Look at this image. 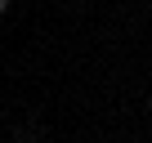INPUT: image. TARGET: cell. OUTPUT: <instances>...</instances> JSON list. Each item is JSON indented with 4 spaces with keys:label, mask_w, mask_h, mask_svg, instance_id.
<instances>
[{
    "label": "cell",
    "mask_w": 152,
    "mask_h": 143,
    "mask_svg": "<svg viewBox=\"0 0 152 143\" xmlns=\"http://www.w3.org/2000/svg\"><path fill=\"white\" fill-rule=\"evenodd\" d=\"M148 112H152V98H148Z\"/></svg>",
    "instance_id": "obj_2"
},
{
    "label": "cell",
    "mask_w": 152,
    "mask_h": 143,
    "mask_svg": "<svg viewBox=\"0 0 152 143\" xmlns=\"http://www.w3.org/2000/svg\"><path fill=\"white\" fill-rule=\"evenodd\" d=\"M5 9H9V0H0V14H5Z\"/></svg>",
    "instance_id": "obj_1"
}]
</instances>
